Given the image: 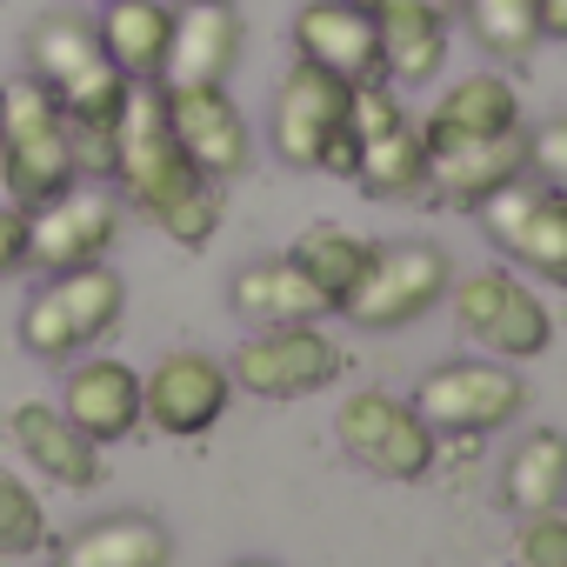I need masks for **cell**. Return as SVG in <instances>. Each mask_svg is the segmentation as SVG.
<instances>
[{
	"label": "cell",
	"mask_w": 567,
	"mask_h": 567,
	"mask_svg": "<svg viewBox=\"0 0 567 567\" xmlns=\"http://www.w3.org/2000/svg\"><path fill=\"white\" fill-rule=\"evenodd\" d=\"M354 134H361V167L354 181L374 194V200H421L427 194V147H421V127L408 121L401 94L388 81H361L354 87Z\"/></svg>",
	"instance_id": "obj_8"
},
{
	"label": "cell",
	"mask_w": 567,
	"mask_h": 567,
	"mask_svg": "<svg viewBox=\"0 0 567 567\" xmlns=\"http://www.w3.org/2000/svg\"><path fill=\"white\" fill-rule=\"evenodd\" d=\"M28 74L68 107V121H114L134 87L101 48V28L81 14H41L28 28Z\"/></svg>",
	"instance_id": "obj_3"
},
{
	"label": "cell",
	"mask_w": 567,
	"mask_h": 567,
	"mask_svg": "<svg viewBox=\"0 0 567 567\" xmlns=\"http://www.w3.org/2000/svg\"><path fill=\"white\" fill-rule=\"evenodd\" d=\"M288 260L315 280V288L328 295V308L341 315V301L361 288V274H368V260H374V240H368V234H354V227H341V220H315V227H301V234H295Z\"/></svg>",
	"instance_id": "obj_26"
},
{
	"label": "cell",
	"mask_w": 567,
	"mask_h": 567,
	"mask_svg": "<svg viewBox=\"0 0 567 567\" xmlns=\"http://www.w3.org/2000/svg\"><path fill=\"white\" fill-rule=\"evenodd\" d=\"M14 267H28V214L0 207V280H8Z\"/></svg>",
	"instance_id": "obj_32"
},
{
	"label": "cell",
	"mask_w": 567,
	"mask_h": 567,
	"mask_svg": "<svg viewBox=\"0 0 567 567\" xmlns=\"http://www.w3.org/2000/svg\"><path fill=\"white\" fill-rule=\"evenodd\" d=\"M240 14L234 0H181L174 8V41H167V68L161 87H194V81H227L240 61Z\"/></svg>",
	"instance_id": "obj_18"
},
{
	"label": "cell",
	"mask_w": 567,
	"mask_h": 567,
	"mask_svg": "<svg viewBox=\"0 0 567 567\" xmlns=\"http://www.w3.org/2000/svg\"><path fill=\"white\" fill-rule=\"evenodd\" d=\"M467 21H474L481 48L507 68L534 61V48H540V0H467Z\"/></svg>",
	"instance_id": "obj_28"
},
{
	"label": "cell",
	"mask_w": 567,
	"mask_h": 567,
	"mask_svg": "<svg viewBox=\"0 0 567 567\" xmlns=\"http://www.w3.org/2000/svg\"><path fill=\"white\" fill-rule=\"evenodd\" d=\"M161 107H167V127L181 141V154L220 187L234 174H247L254 161V134L227 94V81H194V87H161Z\"/></svg>",
	"instance_id": "obj_12"
},
{
	"label": "cell",
	"mask_w": 567,
	"mask_h": 567,
	"mask_svg": "<svg viewBox=\"0 0 567 567\" xmlns=\"http://www.w3.org/2000/svg\"><path fill=\"white\" fill-rule=\"evenodd\" d=\"M447 280H454L447 247H434V240H381L368 274H361V288L341 301V315L354 328H368V334H388V328H408L427 308H441Z\"/></svg>",
	"instance_id": "obj_5"
},
{
	"label": "cell",
	"mask_w": 567,
	"mask_h": 567,
	"mask_svg": "<svg viewBox=\"0 0 567 567\" xmlns=\"http://www.w3.org/2000/svg\"><path fill=\"white\" fill-rule=\"evenodd\" d=\"M61 414H68L94 447H114V441H127V434L147 421V408H141V374H134L127 361H81V368L68 374V388H61Z\"/></svg>",
	"instance_id": "obj_19"
},
{
	"label": "cell",
	"mask_w": 567,
	"mask_h": 567,
	"mask_svg": "<svg viewBox=\"0 0 567 567\" xmlns=\"http://www.w3.org/2000/svg\"><path fill=\"white\" fill-rule=\"evenodd\" d=\"M295 54L341 74L348 87L381 81V28H374V0H308L295 14Z\"/></svg>",
	"instance_id": "obj_16"
},
{
	"label": "cell",
	"mask_w": 567,
	"mask_h": 567,
	"mask_svg": "<svg viewBox=\"0 0 567 567\" xmlns=\"http://www.w3.org/2000/svg\"><path fill=\"white\" fill-rule=\"evenodd\" d=\"M234 315L240 321H254V328H288V321H321V315H334L328 308V295L315 288V280L280 254V260H247L240 274H234Z\"/></svg>",
	"instance_id": "obj_24"
},
{
	"label": "cell",
	"mask_w": 567,
	"mask_h": 567,
	"mask_svg": "<svg viewBox=\"0 0 567 567\" xmlns=\"http://www.w3.org/2000/svg\"><path fill=\"white\" fill-rule=\"evenodd\" d=\"M494 234V247L520 267H534L540 280H554V288H567V194H534V187H501L474 207Z\"/></svg>",
	"instance_id": "obj_14"
},
{
	"label": "cell",
	"mask_w": 567,
	"mask_h": 567,
	"mask_svg": "<svg viewBox=\"0 0 567 567\" xmlns=\"http://www.w3.org/2000/svg\"><path fill=\"white\" fill-rule=\"evenodd\" d=\"M121 240V200L101 187H68L41 207H28V260L48 274H74L87 260H107V247Z\"/></svg>",
	"instance_id": "obj_13"
},
{
	"label": "cell",
	"mask_w": 567,
	"mask_h": 567,
	"mask_svg": "<svg viewBox=\"0 0 567 567\" xmlns=\"http://www.w3.org/2000/svg\"><path fill=\"white\" fill-rule=\"evenodd\" d=\"M101 48L127 81H161L167 41H174V8L167 0H101Z\"/></svg>",
	"instance_id": "obj_25"
},
{
	"label": "cell",
	"mask_w": 567,
	"mask_h": 567,
	"mask_svg": "<svg viewBox=\"0 0 567 567\" xmlns=\"http://www.w3.org/2000/svg\"><path fill=\"white\" fill-rule=\"evenodd\" d=\"M227 401H234V374H227L214 354H194V348L167 354V361L141 381V408H147V421H154L161 434H174V441L207 434V427L227 414Z\"/></svg>",
	"instance_id": "obj_15"
},
{
	"label": "cell",
	"mask_w": 567,
	"mask_h": 567,
	"mask_svg": "<svg viewBox=\"0 0 567 567\" xmlns=\"http://www.w3.org/2000/svg\"><path fill=\"white\" fill-rule=\"evenodd\" d=\"M540 41H567V0H540Z\"/></svg>",
	"instance_id": "obj_33"
},
{
	"label": "cell",
	"mask_w": 567,
	"mask_h": 567,
	"mask_svg": "<svg viewBox=\"0 0 567 567\" xmlns=\"http://www.w3.org/2000/svg\"><path fill=\"white\" fill-rule=\"evenodd\" d=\"M234 567H274V560H234Z\"/></svg>",
	"instance_id": "obj_34"
},
{
	"label": "cell",
	"mask_w": 567,
	"mask_h": 567,
	"mask_svg": "<svg viewBox=\"0 0 567 567\" xmlns=\"http://www.w3.org/2000/svg\"><path fill=\"white\" fill-rule=\"evenodd\" d=\"M447 308H454L461 334L481 341V348L501 354V361H534V354H547V341H554L547 301L527 288V280H514L507 267L454 274V280H447Z\"/></svg>",
	"instance_id": "obj_6"
},
{
	"label": "cell",
	"mask_w": 567,
	"mask_h": 567,
	"mask_svg": "<svg viewBox=\"0 0 567 567\" xmlns=\"http://www.w3.org/2000/svg\"><path fill=\"white\" fill-rule=\"evenodd\" d=\"M527 167H540L547 187L567 194V121H547L540 134H527Z\"/></svg>",
	"instance_id": "obj_31"
},
{
	"label": "cell",
	"mask_w": 567,
	"mask_h": 567,
	"mask_svg": "<svg viewBox=\"0 0 567 567\" xmlns=\"http://www.w3.org/2000/svg\"><path fill=\"white\" fill-rule=\"evenodd\" d=\"M121 308H127V280H121L107 260H87V267H74V274H54L48 288L28 301V315H21V348H28L34 361H68V354H81V348H94L101 334H114Z\"/></svg>",
	"instance_id": "obj_4"
},
{
	"label": "cell",
	"mask_w": 567,
	"mask_h": 567,
	"mask_svg": "<svg viewBox=\"0 0 567 567\" xmlns=\"http://www.w3.org/2000/svg\"><path fill=\"white\" fill-rule=\"evenodd\" d=\"M8 441L21 447V461L61 487H94L101 481V447L54 408V401H21L8 414Z\"/></svg>",
	"instance_id": "obj_21"
},
{
	"label": "cell",
	"mask_w": 567,
	"mask_h": 567,
	"mask_svg": "<svg viewBox=\"0 0 567 567\" xmlns=\"http://www.w3.org/2000/svg\"><path fill=\"white\" fill-rule=\"evenodd\" d=\"M348 368V354L315 328V321H288V328H260L254 341H240V354L227 361L234 388L260 394V401H308L321 388H334Z\"/></svg>",
	"instance_id": "obj_9"
},
{
	"label": "cell",
	"mask_w": 567,
	"mask_h": 567,
	"mask_svg": "<svg viewBox=\"0 0 567 567\" xmlns=\"http://www.w3.org/2000/svg\"><path fill=\"white\" fill-rule=\"evenodd\" d=\"M527 174V134L507 127V134H487V141H447V147H427V194L441 207H481L487 194L514 187Z\"/></svg>",
	"instance_id": "obj_17"
},
{
	"label": "cell",
	"mask_w": 567,
	"mask_h": 567,
	"mask_svg": "<svg viewBox=\"0 0 567 567\" xmlns=\"http://www.w3.org/2000/svg\"><path fill=\"white\" fill-rule=\"evenodd\" d=\"M507 127H520V94H514V81H507V74H467V81H454V87L434 101V114H427V127H421V147L487 141V134H507Z\"/></svg>",
	"instance_id": "obj_23"
},
{
	"label": "cell",
	"mask_w": 567,
	"mask_h": 567,
	"mask_svg": "<svg viewBox=\"0 0 567 567\" xmlns=\"http://www.w3.org/2000/svg\"><path fill=\"white\" fill-rule=\"evenodd\" d=\"M54 567H174V534L154 514H101L54 547Z\"/></svg>",
	"instance_id": "obj_22"
},
{
	"label": "cell",
	"mask_w": 567,
	"mask_h": 567,
	"mask_svg": "<svg viewBox=\"0 0 567 567\" xmlns=\"http://www.w3.org/2000/svg\"><path fill=\"white\" fill-rule=\"evenodd\" d=\"M414 408L441 434H494L527 408V381L514 374V361H447L421 374Z\"/></svg>",
	"instance_id": "obj_10"
},
{
	"label": "cell",
	"mask_w": 567,
	"mask_h": 567,
	"mask_svg": "<svg viewBox=\"0 0 567 567\" xmlns=\"http://www.w3.org/2000/svg\"><path fill=\"white\" fill-rule=\"evenodd\" d=\"M501 494L507 507L527 520V514H554L560 494H567V434L560 427H534L514 441L507 467H501Z\"/></svg>",
	"instance_id": "obj_27"
},
{
	"label": "cell",
	"mask_w": 567,
	"mask_h": 567,
	"mask_svg": "<svg viewBox=\"0 0 567 567\" xmlns=\"http://www.w3.org/2000/svg\"><path fill=\"white\" fill-rule=\"evenodd\" d=\"M41 547H48V507H41V494L21 474L0 467V554L21 560V554H41Z\"/></svg>",
	"instance_id": "obj_29"
},
{
	"label": "cell",
	"mask_w": 567,
	"mask_h": 567,
	"mask_svg": "<svg viewBox=\"0 0 567 567\" xmlns=\"http://www.w3.org/2000/svg\"><path fill=\"white\" fill-rule=\"evenodd\" d=\"M81 181L74 167V121L68 107L28 74L21 87H0V187L28 214Z\"/></svg>",
	"instance_id": "obj_2"
},
{
	"label": "cell",
	"mask_w": 567,
	"mask_h": 567,
	"mask_svg": "<svg viewBox=\"0 0 567 567\" xmlns=\"http://www.w3.org/2000/svg\"><path fill=\"white\" fill-rule=\"evenodd\" d=\"M520 567H567V520L560 514H527L520 540H514Z\"/></svg>",
	"instance_id": "obj_30"
},
{
	"label": "cell",
	"mask_w": 567,
	"mask_h": 567,
	"mask_svg": "<svg viewBox=\"0 0 567 567\" xmlns=\"http://www.w3.org/2000/svg\"><path fill=\"white\" fill-rule=\"evenodd\" d=\"M348 114H354V87H348L341 74L315 68V61H295L288 81L274 87L267 141H274V154L288 161V167H321V154H328V141L348 127Z\"/></svg>",
	"instance_id": "obj_11"
},
{
	"label": "cell",
	"mask_w": 567,
	"mask_h": 567,
	"mask_svg": "<svg viewBox=\"0 0 567 567\" xmlns=\"http://www.w3.org/2000/svg\"><path fill=\"white\" fill-rule=\"evenodd\" d=\"M381 28V81L388 87H427L447 61V14L441 0H374Z\"/></svg>",
	"instance_id": "obj_20"
},
{
	"label": "cell",
	"mask_w": 567,
	"mask_h": 567,
	"mask_svg": "<svg viewBox=\"0 0 567 567\" xmlns=\"http://www.w3.org/2000/svg\"><path fill=\"white\" fill-rule=\"evenodd\" d=\"M334 441L348 447V461H361L381 481H427V467H434V427L421 421L414 401H401L388 388L348 394L334 414Z\"/></svg>",
	"instance_id": "obj_7"
},
{
	"label": "cell",
	"mask_w": 567,
	"mask_h": 567,
	"mask_svg": "<svg viewBox=\"0 0 567 567\" xmlns=\"http://www.w3.org/2000/svg\"><path fill=\"white\" fill-rule=\"evenodd\" d=\"M167 240L181 247H207L220 227V194L214 181L181 154L167 107H161V81H134L121 114H114V174H107Z\"/></svg>",
	"instance_id": "obj_1"
}]
</instances>
